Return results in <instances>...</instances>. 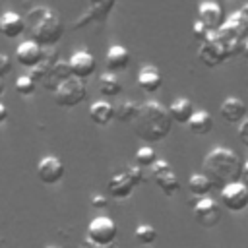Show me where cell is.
<instances>
[{"label":"cell","mask_w":248,"mask_h":248,"mask_svg":"<svg viewBox=\"0 0 248 248\" xmlns=\"http://www.w3.org/2000/svg\"><path fill=\"white\" fill-rule=\"evenodd\" d=\"M91 205L93 207H107L108 205V200H107V196H103V194H95L93 198H91Z\"/></svg>","instance_id":"31"},{"label":"cell","mask_w":248,"mask_h":248,"mask_svg":"<svg viewBox=\"0 0 248 248\" xmlns=\"http://www.w3.org/2000/svg\"><path fill=\"white\" fill-rule=\"evenodd\" d=\"M25 31V21L17 12L6 10L0 14V33L8 39H16Z\"/></svg>","instance_id":"15"},{"label":"cell","mask_w":248,"mask_h":248,"mask_svg":"<svg viewBox=\"0 0 248 248\" xmlns=\"http://www.w3.org/2000/svg\"><path fill=\"white\" fill-rule=\"evenodd\" d=\"M10 72H12V58L8 54H2L0 52V79L6 78Z\"/></svg>","instance_id":"28"},{"label":"cell","mask_w":248,"mask_h":248,"mask_svg":"<svg viewBox=\"0 0 248 248\" xmlns=\"http://www.w3.org/2000/svg\"><path fill=\"white\" fill-rule=\"evenodd\" d=\"M37 176L43 184H56L64 176V163L56 155H46L37 165Z\"/></svg>","instance_id":"10"},{"label":"cell","mask_w":248,"mask_h":248,"mask_svg":"<svg viewBox=\"0 0 248 248\" xmlns=\"http://www.w3.org/2000/svg\"><path fill=\"white\" fill-rule=\"evenodd\" d=\"M198 21H202L209 31L223 27V21H225L223 8L213 0H203L198 6Z\"/></svg>","instance_id":"11"},{"label":"cell","mask_w":248,"mask_h":248,"mask_svg":"<svg viewBox=\"0 0 248 248\" xmlns=\"http://www.w3.org/2000/svg\"><path fill=\"white\" fill-rule=\"evenodd\" d=\"M0 91H2V79H0Z\"/></svg>","instance_id":"38"},{"label":"cell","mask_w":248,"mask_h":248,"mask_svg":"<svg viewBox=\"0 0 248 248\" xmlns=\"http://www.w3.org/2000/svg\"><path fill=\"white\" fill-rule=\"evenodd\" d=\"M68 66H70L72 76L85 79V78H89V76L95 72V66H97V64H95V56H93L89 50H76V52L70 56Z\"/></svg>","instance_id":"13"},{"label":"cell","mask_w":248,"mask_h":248,"mask_svg":"<svg viewBox=\"0 0 248 248\" xmlns=\"http://www.w3.org/2000/svg\"><path fill=\"white\" fill-rule=\"evenodd\" d=\"M70 76H72V72H70L68 60H56V62L50 66L48 74L45 76V79H43L41 83H43V87H46L48 91H54L56 85L62 83V81H64L66 78H70Z\"/></svg>","instance_id":"18"},{"label":"cell","mask_w":248,"mask_h":248,"mask_svg":"<svg viewBox=\"0 0 248 248\" xmlns=\"http://www.w3.org/2000/svg\"><path fill=\"white\" fill-rule=\"evenodd\" d=\"M101 248H118V244L112 240V242H108V244H105V246H101Z\"/></svg>","instance_id":"36"},{"label":"cell","mask_w":248,"mask_h":248,"mask_svg":"<svg viewBox=\"0 0 248 248\" xmlns=\"http://www.w3.org/2000/svg\"><path fill=\"white\" fill-rule=\"evenodd\" d=\"M46 248H62V246H56V244H50V246H46Z\"/></svg>","instance_id":"37"},{"label":"cell","mask_w":248,"mask_h":248,"mask_svg":"<svg viewBox=\"0 0 248 248\" xmlns=\"http://www.w3.org/2000/svg\"><path fill=\"white\" fill-rule=\"evenodd\" d=\"M167 110H169V114H170V118H172L174 122H178V124H186L188 118H190L192 112H194V105H192L190 99H186V97H178V99H174V101L170 103V107H169Z\"/></svg>","instance_id":"20"},{"label":"cell","mask_w":248,"mask_h":248,"mask_svg":"<svg viewBox=\"0 0 248 248\" xmlns=\"http://www.w3.org/2000/svg\"><path fill=\"white\" fill-rule=\"evenodd\" d=\"M79 248H101V246H99V244H95V242H91V240H87V238H85V240H83V242H81V246H79Z\"/></svg>","instance_id":"34"},{"label":"cell","mask_w":248,"mask_h":248,"mask_svg":"<svg viewBox=\"0 0 248 248\" xmlns=\"http://www.w3.org/2000/svg\"><path fill=\"white\" fill-rule=\"evenodd\" d=\"M221 116L229 122V124H238L244 116H246V103L238 97H227L221 103Z\"/></svg>","instance_id":"16"},{"label":"cell","mask_w":248,"mask_h":248,"mask_svg":"<svg viewBox=\"0 0 248 248\" xmlns=\"http://www.w3.org/2000/svg\"><path fill=\"white\" fill-rule=\"evenodd\" d=\"M105 60H107V70L108 72H114V74L122 72L130 64V50L126 46H122V45H112L107 50Z\"/></svg>","instance_id":"17"},{"label":"cell","mask_w":248,"mask_h":248,"mask_svg":"<svg viewBox=\"0 0 248 248\" xmlns=\"http://www.w3.org/2000/svg\"><path fill=\"white\" fill-rule=\"evenodd\" d=\"M138 85L145 93H155L163 85V74H161V70L157 66H153V64L141 66L140 72H138Z\"/></svg>","instance_id":"14"},{"label":"cell","mask_w":248,"mask_h":248,"mask_svg":"<svg viewBox=\"0 0 248 248\" xmlns=\"http://www.w3.org/2000/svg\"><path fill=\"white\" fill-rule=\"evenodd\" d=\"M186 126H188V130H190L192 134L205 136V134L211 132V128H213V118H211V114H209L207 110H194L192 116L188 118Z\"/></svg>","instance_id":"19"},{"label":"cell","mask_w":248,"mask_h":248,"mask_svg":"<svg viewBox=\"0 0 248 248\" xmlns=\"http://www.w3.org/2000/svg\"><path fill=\"white\" fill-rule=\"evenodd\" d=\"M114 238H116V223L110 217L99 215L87 225V240H91L99 246H105V244L112 242Z\"/></svg>","instance_id":"9"},{"label":"cell","mask_w":248,"mask_h":248,"mask_svg":"<svg viewBox=\"0 0 248 248\" xmlns=\"http://www.w3.org/2000/svg\"><path fill=\"white\" fill-rule=\"evenodd\" d=\"M211 188H213V184H211V180H209L203 172H196V174H192L190 180H188V190H190V194L196 196V198L207 196V194L211 192Z\"/></svg>","instance_id":"23"},{"label":"cell","mask_w":248,"mask_h":248,"mask_svg":"<svg viewBox=\"0 0 248 248\" xmlns=\"http://www.w3.org/2000/svg\"><path fill=\"white\" fill-rule=\"evenodd\" d=\"M6 118H8V107L0 103V124H2V122H4Z\"/></svg>","instance_id":"33"},{"label":"cell","mask_w":248,"mask_h":248,"mask_svg":"<svg viewBox=\"0 0 248 248\" xmlns=\"http://www.w3.org/2000/svg\"><path fill=\"white\" fill-rule=\"evenodd\" d=\"M240 157L236 151L217 145L203 157V174L211 180L213 186H223L227 182L238 180L240 176Z\"/></svg>","instance_id":"3"},{"label":"cell","mask_w":248,"mask_h":248,"mask_svg":"<svg viewBox=\"0 0 248 248\" xmlns=\"http://www.w3.org/2000/svg\"><path fill=\"white\" fill-rule=\"evenodd\" d=\"M192 211H194L196 223L202 225V227L211 229V227H215V225L221 221V207H219L217 202H215L213 198H209V196H200V198L196 200Z\"/></svg>","instance_id":"8"},{"label":"cell","mask_w":248,"mask_h":248,"mask_svg":"<svg viewBox=\"0 0 248 248\" xmlns=\"http://www.w3.org/2000/svg\"><path fill=\"white\" fill-rule=\"evenodd\" d=\"M52 93H54V103L58 107L72 108V107H76V105H79V103L85 101V97H87V85H85V79L76 78V76H70L62 83H58Z\"/></svg>","instance_id":"4"},{"label":"cell","mask_w":248,"mask_h":248,"mask_svg":"<svg viewBox=\"0 0 248 248\" xmlns=\"http://www.w3.org/2000/svg\"><path fill=\"white\" fill-rule=\"evenodd\" d=\"M221 202L231 211H242L248 207V186L242 180H232L223 184Z\"/></svg>","instance_id":"7"},{"label":"cell","mask_w":248,"mask_h":248,"mask_svg":"<svg viewBox=\"0 0 248 248\" xmlns=\"http://www.w3.org/2000/svg\"><path fill=\"white\" fill-rule=\"evenodd\" d=\"M14 87H16V91H17L19 95L29 97V95H33V93H35V89H37V81H35L29 74H23V76H19V78L16 79Z\"/></svg>","instance_id":"25"},{"label":"cell","mask_w":248,"mask_h":248,"mask_svg":"<svg viewBox=\"0 0 248 248\" xmlns=\"http://www.w3.org/2000/svg\"><path fill=\"white\" fill-rule=\"evenodd\" d=\"M155 159H157L155 149L149 147V145H143V147H140L136 151V163H138V167H151Z\"/></svg>","instance_id":"27"},{"label":"cell","mask_w":248,"mask_h":248,"mask_svg":"<svg viewBox=\"0 0 248 248\" xmlns=\"http://www.w3.org/2000/svg\"><path fill=\"white\" fill-rule=\"evenodd\" d=\"M43 52H45V46H41L33 39H27V41H21L17 45V48H16V60L23 68H29L31 70L33 66H37L43 60Z\"/></svg>","instance_id":"12"},{"label":"cell","mask_w":248,"mask_h":248,"mask_svg":"<svg viewBox=\"0 0 248 248\" xmlns=\"http://www.w3.org/2000/svg\"><path fill=\"white\" fill-rule=\"evenodd\" d=\"M89 118L99 126H107L114 118V107L108 101H95L89 107Z\"/></svg>","instance_id":"21"},{"label":"cell","mask_w":248,"mask_h":248,"mask_svg":"<svg viewBox=\"0 0 248 248\" xmlns=\"http://www.w3.org/2000/svg\"><path fill=\"white\" fill-rule=\"evenodd\" d=\"M238 140L248 147V118H246V116L240 120V126H238Z\"/></svg>","instance_id":"30"},{"label":"cell","mask_w":248,"mask_h":248,"mask_svg":"<svg viewBox=\"0 0 248 248\" xmlns=\"http://www.w3.org/2000/svg\"><path fill=\"white\" fill-rule=\"evenodd\" d=\"M238 178H240V180H242V182L248 186V159H246V161L240 165V176H238Z\"/></svg>","instance_id":"32"},{"label":"cell","mask_w":248,"mask_h":248,"mask_svg":"<svg viewBox=\"0 0 248 248\" xmlns=\"http://www.w3.org/2000/svg\"><path fill=\"white\" fill-rule=\"evenodd\" d=\"M23 21L29 39H33L41 46H54L64 35V23L60 16L46 6L31 8L27 12V17H23Z\"/></svg>","instance_id":"2"},{"label":"cell","mask_w":248,"mask_h":248,"mask_svg":"<svg viewBox=\"0 0 248 248\" xmlns=\"http://www.w3.org/2000/svg\"><path fill=\"white\" fill-rule=\"evenodd\" d=\"M207 35H209V29H207L202 21H196V23H194V37H196L198 41H205Z\"/></svg>","instance_id":"29"},{"label":"cell","mask_w":248,"mask_h":248,"mask_svg":"<svg viewBox=\"0 0 248 248\" xmlns=\"http://www.w3.org/2000/svg\"><path fill=\"white\" fill-rule=\"evenodd\" d=\"M145 176H143V170L141 167L138 165H130L126 167L124 170H116L110 178H108V192L112 198H118V200H124L132 194L134 186L143 182Z\"/></svg>","instance_id":"5"},{"label":"cell","mask_w":248,"mask_h":248,"mask_svg":"<svg viewBox=\"0 0 248 248\" xmlns=\"http://www.w3.org/2000/svg\"><path fill=\"white\" fill-rule=\"evenodd\" d=\"M242 54H244V56L248 58V39H246V41L242 43Z\"/></svg>","instance_id":"35"},{"label":"cell","mask_w":248,"mask_h":248,"mask_svg":"<svg viewBox=\"0 0 248 248\" xmlns=\"http://www.w3.org/2000/svg\"><path fill=\"white\" fill-rule=\"evenodd\" d=\"M136 112H138V103L132 101V99L120 101V103L114 107V118H116L118 122H124V124L132 122L134 116H136Z\"/></svg>","instance_id":"24"},{"label":"cell","mask_w":248,"mask_h":248,"mask_svg":"<svg viewBox=\"0 0 248 248\" xmlns=\"http://www.w3.org/2000/svg\"><path fill=\"white\" fill-rule=\"evenodd\" d=\"M151 174H153L155 184L161 188V192L165 196H172V194L178 192L180 182H178V176L174 174V170H172V167H170L169 161L155 159L153 165H151Z\"/></svg>","instance_id":"6"},{"label":"cell","mask_w":248,"mask_h":248,"mask_svg":"<svg viewBox=\"0 0 248 248\" xmlns=\"http://www.w3.org/2000/svg\"><path fill=\"white\" fill-rule=\"evenodd\" d=\"M134 236H136V240H140L141 244H151V242L157 240V231H155V227H151V225H138L136 231H134Z\"/></svg>","instance_id":"26"},{"label":"cell","mask_w":248,"mask_h":248,"mask_svg":"<svg viewBox=\"0 0 248 248\" xmlns=\"http://www.w3.org/2000/svg\"><path fill=\"white\" fill-rule=\"evenodd\" d=\"M99 91L105 97H114V95H118L122 91V83H120V79L116 78L114 72L101 74V78H99Z\"/></svg>","instance_id":"22"},{"label":"cell","mask_w":248,"mask_h":248,"mask_svg":"<svg viewBox=\"0 0 248 248\" xmlns=\"http://www.w3.org/2000/svg\"><path fill=\"white\" fill-rule=\"evenodd\" d=\"M134 134L145 141H161L170 134L172 118L159 101H145L138 105V112L130 122Z\"/></svg>","instance_id":"1"}]
</instances>
